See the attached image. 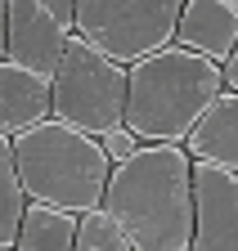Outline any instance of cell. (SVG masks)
Listing matches in <instances>:
<instances>
[{"mask_svg": "<svg viewBox=\"0 0 238 251\" xmlns=\"http://www.w3.org/2000/svg\"><path fill=\"white\" fill-rule=\"evenodd\" d=\"M189 0H81L77 5V36L104 50L112 63L135 68L175 45Z\"/></svg>", "mask_w": 238, "mask_h": 251, "instance_id": "obj_5", "label": "cell"}, {"mask_svg": "<svg viewBox=\"0 0 238 251\" xmlns=\"http://www.w3.org/2000/svg\"><path fill=\"white\" fill-rule=\"evenodd\" d=\"M229 5H234V9H238V0H229Z\"/></svg>", "mask_w": 238, "mask_h": 251, "instance_id": "obj_17", "label": "cell"}, {"mask_svg": "<svg viewBox=\"0 0 238 251\" xmlns=\"http://www.w3.org/2000/svg\"><path fill=\"white\" fill-rule=\"evenodd\" d=\"M77 5H81V0H45V9H50L58 23H68L72 31H77Z\"/></svg>", "mask_w": 238, "mask_h": 251, "instance_id": "obj_15", "label": "cell"}, {"mask_svg": "<svg viewBox=\"0 0 238 251\" xmlns=\"http://www.w3.org/2000/svg\"><path fill=\"white\" fill-rule=\"evenodd\" d=\"M225 85H229V90L238 94V50H234V58L225 63Z\"/></svg>", "mask_w": 238, "mask_h": 251, "instance_id": "obj_16", "label": "cell"}, {"mask_svg": "<svg viewBox=\"0 0 238 251\" xmlns=\"http://www.w3.org/2000/svg\"><path fill=\"white\" fill-rule=\"evenodd\" d=\"M77 233H81V215H68L58 206L32 202L14 251H77Z\"/></svg>", "mask_w": 238, "mask_h": 251, "instance_id": "obj_11", "label": "cell"}, {"mask_svg": "<svg viewBox=\"0 0 238 251\" xmlns=\"http://www.w3.org/2000/svg\"><path fill=\"white\" fill-rule=\"evenodd\" d=\"M198 229L193 251H238V175L198 162Z\"/></svg>", "mask_w": 238, "mask_h": 251, "instance_id": "obj_7", "label": "cell"}, {"mask_svg": "<svg viewBox=\"0 0 238 251\" xmlns=\"http://www.w3.org/2000/svg\"><path fill=\"white\" fill-rule=\"evenodd\" d=\"M126 103H131V68L112 63L85 36H72L63 68L54 76V117L104 139L126 126Z\"/></svg>", "mask_w": 238, "mask_h": 251, "instance_id": "obj_4", "label": "cell"}, {"mask_svg": "<svg viewBox=\"0 0 238 251\" xmlns=\"http://www.w3.org/2000/svg\"><path fill=\"white\" fill-rule=\"evenodd\" d=\"M175 45H185L225 68L238 50V9L229 0H189L180 31H175Z\"/></svg>", "mask_w": 238, "mask_h": 251, "instance_id": "obj_9", "label": "cell"}, {"mask_svg": "<svg viewBox=\"0 0 238 251\" xmlns=\"http://www.w3.org/2000/svg\"><path fill=\"white\" fill-rule=\"evenodd\" d=\"M54 117V81L5 63L0 68V135H23Z\"/></svg>", "mask_w": 238, "mask_h": 251, "instance_id": "obj_8", "label": "cell"}, {"mask_svg": "<svg viewBox=\"0 0 238 251\" xmlns=\"http://www.w3.org/2000/svg\"><path fill=\"white\" fill-rule=\"evenodd\" d=\"M198 162L185 144H144L108 179L104 211L122 225L135 251H193Z\"/></svg>", "mask_w": 238, "mask_h": 251, "instance_id": "obj_1", "label": "cell"}, {"mask_svg": "<svg viewBox=\"0 0 238 251\" xmlns=\"http://www.w3.org/2000/svg\"><path fill=\"white\" fill-rule=\"evenodd\" d=\"M77 251H135L131 238L122 233V225L99 206L90 215H81V233H77Z\"/></svg>", "mask_w": 238, "mask_h": 251, "instance_id": "obj_13", "label": "cell"}, {"mask_svg": "<svg viewBox=\"0 0 238 251\" xmlns=\"http://www.w3.org/2000/svg\"><path fill=\"white\" fill-rule=\"evenodd\" d=\"M0 251H14V247H0Z\"/></svg>", "mask_w": 238, "mask_h": 251, "instance_id": "obj_18", "label": "cell"}, {"mask_svg": "<svg viewBox=\"0 0 238 251\" xmlns=\"http://www.w3.org/2000/svg\"><path fill=\"white\" fill-rule=\"evenodd\" d=\"M0 5H5V63H18V68L54 81L77 31L58 23L45 9V0H0Z\"/></svg>", "mask_w": 238, "mask_h": 251, "instance_id": "obj_6", "label": "cell"}, {"mask_svg": "<svg viewBox=\"0 0 238 251\" xmlns=\"http://www.w3.org/2000/svg\"><path fill=\"white\" fill-rule=\"evenodd\" d=\"M189 157L193 162H207V166H220V171H234L238 175V94L225 90L216 108L202 117V126L189 135Z\"/></svg>", "mask_w": 238, "mask_h": 251, "instance_id": "obj_10", "label": "cell"}, {"mask_svg": "<svg viewBox=\"0 0 238 251\" xmlns=\"http://www.w3.org/2000/svg\"><path fill=\"white\" fill-rule=\"evenodd\" d=\"M14 162L32 202L58 206L68 215L99 211L108 198V179L117 171L104 152V139L85 135L58 117L14 135Z\"/></svg>", "mask_w": 238, "mask_h": 251, "instance_id": "obj_3", "label": "cell"}, {"mask_svg": "<svg viewBox=\"0 0 238 251\" xmlns=\"http://www.w3.org/2000/svg\"><path fill=\"white\" fill-rule=\"evenodd\" d=\"M27 211H32V193L18 175L14 162V139L0 135V247H14L23 225H27Z\"/></svg>", "mask_w": 238, "mask_h": 251, "instance_id": "obj_12", "label": "cell"}, {"mask_svg": "<svg viewBox=\"0 0 238 251\" xmlns=\"http://www.w3.org/2000/svg\"><path fill=\"white\" fill-rule=\"evenodd\" d=\"M139 148H144V144H139V135H135V130H126V126H122V130H112V135H104V152H108V162H112V166L131 162Z\"/></svg>", "mask_w": 238, "mask_h": 251, "instance_id": "obj_14", "label": "cell"}, {"mask_svg": "<svg viewBox=\"0 0 238 251\" xmlns=\"http://www.w3.org/2000/svg\"><path fill=\"white\" fill-rule=\"evenodd\" d=\"M225 68L185 45H171L131 68V103L126 130L139 144H189L202 117L225 94Z\"/></svg>", "mask_w": 238, "mask_h": 251, "instance_id": "obj_2", "label": "cell"}]
</instances>
